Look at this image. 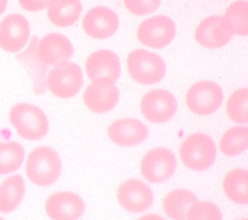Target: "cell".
Returning <instances> with one entry per match:
<instances>
[{"mask_svg":"<svg viewBox=\"0 0 248 220\" xmlns=\"http://www.w3.org/2000/svg\"><path fill=\"white\" fill-rule=\"evenodd\" d=\"M61 173L59 154L49 147H40L31 151L26 163V174L38 186H49Z\"/></svg>","mask_w":248,"mask_h":220,"instance_id":"1","label":"cell"},{"mask_svg":"<svg viewBox=\"0 0 248 220\" xmlns=\"http://www.w3.org/2000/svg\"><path fill=\"white\" fill-rule=\"evenodd\" d=\"M9 119L17 133L23 139L37 141L48 131V120L45 112L31 103H18L9 113Z\"/></svg>","mask_w":248,"mask_h":220,"instance_id":"2","label":"cell"},{"mask_svg":"<svg viewBox=\"0 0 248 220\" xmlns=\"http://www.w3.org/2000/svg\"><path fill=\"white\" fill-rule=\"evenodd\" d=\"M179 155L186 167L194 171H203L215 163L217 147L208 135L194 133L182 142Z\"/></svg>","mask_w":248,"mask_h":220,"instance_id":"3","label":"cell"},{"mask_svg":"<svg viewBox=\"0 0 248 220\" xmlns=\"http://www.w3.org/2000/svg\"><path fill=\"white\" fill-rule=\"evenodd\" d=\"M127 67L131 78L141 85L158 84L166 75L163 58L145 49H136L128 54Z\"/></svg>","mask_w":248,"mask_h":220,"instance_id":"4","label":"cell"},{"mask_svg":"<svg viewBox=\"0 0 248 220\" xmlns=\"http://www.w3.org/2000/svg\"><path fill=\"white\" fill-rule=\"evenodd\" d=\"M83 84L81 68L69 61L55 65L46 78L47 88L59 99H69L76 96Z\"/></svg>","mask_w":248,"mask_h":220,"instance_id":"5","label":"cell"},{"mask_svg":"<svg viewBox=\"0 0 248 220\" xmlns=\"http://www.w3.org/2000/svg\"><path fill=\"white\" fill-rule=\"evenodd\" d=\"M222 88L214 82L201 81L193 84L186 93V104L197 115H209L219 109L223 103Z\"/></svg>","mask_w":248,"mask_h":220,"instance_id":"6","label":"cell"},{"mask_svg":"<svg viewBox=\"0 0 248 220\" xmlns=\"http://www.w3.org/2000/svg\"><path fill=\"white\" fill-rule=\"evenodd\" d=\"M141 173L150 183L160 184L172 177L176 169L174 154L166 147L150 149L143 156L141 161Z\"/></svg>","mask_w":248,"mask_h":220,"instance_id":"7","label":"cell"},{"mask_svg":"<svg viewBox=\"0 0 248 220\" xmlns=\"http://www.w3.org/2000/svg\"><path fill=\"white\" fill-rule=\"evenodd\" d=\"M175 24L168 16L158 15L143 21L138 29L139 42L151 48L160 49L169 45L175 37Z\"/></svg>","mask_w":248,"mask_h":220,"instance_id":"8","label":"cell"},{"mask_svg":"<svg viewBox=\"0 0 248 220\" xmlns=\"http://www.w3.org/2000/svg\"><path fill=\"white\" fill-rule=\"evenodd\" d=\"M140 109L149 122L161 124L174 116L177 110V102L173 94L168 90L153 89L143 97Z\"/></svg>","mask_w":248,"mask_h":220,"instance_id":"9","label":"cell"},{"mask_svg":"<svg viewBox=\"0 0 248 220\" xmlns=\"http://www.w3.org/2000/svg\"><path fill=\"white\" fill-rule=\"evenodd\" d=\"M117 200L124 209L132 213H139L152 206L154 194L152 189L143 181L128 179L118 187Z\"/></svg>","mask_w":248,"mask_h":220,"instance_id":"10","label":"cell"},{"mask_svg":"<svg viewBox=\"0 0 248 220\" xmlns=\"http://www.w3.org/2000/svg\"><path fill=\"white\" fill-rule=\"evenodd\" d=\"M73 54V45L65 36L51 33L40 41L37 49V60L46 67L55 66L67 62Z\"/></svg>","mask_w":248,"mask_h":220,"instance_id":"11","label":"cell"},{"mask_svg":"<svg viewBox=\"0 0 248 220\" xmlns=\"http://www.w3.org/2000/svg\"><path fill=\"white\" fill-rule=\"evenodd\" d=\"M30 38V24L19 14L5 17L0 24V47L15 53L25 47Z\"/></svg>","mask_w":248,"mask_h":220,"instance_id":"12","label":"cell"},{"mask_svg":"<svg viewBox=\"0 0 248 220\" xmlns=\"http://www.w3.org/2000/svg\"><path fill=\"white\" fill-rule=\"evenodd\" d=\"M119 27L116 13L108 7L99 6L91 9L83 19L85 33L95 40H106L114 35Z\"/></svg>","mask_w":248,"mask_h":220,"instance_id":"13","label":"cell"},{"mask_svg":"<svg viewBox=\"0 0 248 220\" xmlns=\"http://www.w3.org/2000/svg\"><path fill=\"white\" fill-rule=\"evenodd\" d=\"M85 67L93 82L108 81L114 84L120 77L119 58L110 50L102 49L93 52L87 58Z\"/></svg>","mask_w":248,"mask_h":220,"instance_id":"14","label":"cell"},{"mask_svg":"<svg viewBox=\"0 0 248 220\" xmlns=\"http://www.w3.org/2000/svg\"><path fill=\"white\" fill-rule=\"evenodd\" d=\"M85 211L83 199L72 192H57L46 202V212L51 220H77Z\"/></svg>","mask_w":248,"mask_h":220,"instance_id":"15","label":"cell"},{"mask_svg":"<svg viewBox=\"0 0 248 220\" xmlns=\"http://www.w3.org/2000/svg\"><path fill=\"white\" fill-rule=\"evenodd\" d=\"M232 38L223 16H211L204 19L196 28L195 39L207 48H220L227 45Z\"/></svg>","mask_w":248,"mask_h":220,"instance_id":"16","label":"cell"},{"mask_svg":"<svg viewBox=\"0 0 248 220\" xmlns=\"http://www.w3.org/2000/svg\"><path fill=\"white\" fill-rule=\"evenodd\" d=\"M119 100L117 87L108 81H94L85 90L84 103L93 112L106 113L112 110Z\"/></svg>","mask_w":248,"mask_h":220,"instance_id":"17","label":"cell"},{"mask_svg":"<svg viewBox=\"0 0 248 220\" xmlns=\"http://www.w3.org/2000/svg\"><path fill=\"white\" fill-rule=\"evenodd\" d=\"M149 130L140 120L122 118L114 121L108 129L109 139L121 147H133L148 138Z\"/></svg>","mask_w":248,"mask_h":220,"instance_id":"18","label":"cell"},{"mask_svg":"<svg viewBox=\"0 0 248 220\" xmlns=\"http://www.w3.org/2000/svg\"><path fill=\"white\" fill-rule=\"evenodd\" d=\"M82 12L80 0H51L47 6L49 21L60 28L75 24Z\"/></svg>","mask_w":248,"mask_h":220,"instance_id":"19","label":"cell"},{"mask_svg":"<svg viewBox=\"0 0 248 220\" xmlns=\"http://www.w3.org/2000/svg\"><path fill=\"white\" fill-rule=\"evenodd\" d=\"M195 202H197V197L191 191L175 189L164 198L163 207L170 219L186 220V212Z\"/></svg>","mask_w":248,"mask_h":220,"instance_id":"20","label":"cell"},{"mask_svg":"<svg viewBox=\"0 0 248 220\" xmlns=\"http://www.w3.org/2000/svg\"><path fill=\"white\" fill-rule=\"evenodd\" d=\"M223 189L228 199L238 205L248 204V172L232 169L224 178Z\"/></svg>","mask_w":248,"mask_h":220,"instance_id":"21","label":"cell"},{"mask_svg":"<svg viewBox=\"0 0 248 220\" xmlns=\"http://www.w3.org/2000/svg\"><path fill=\"white\" fill-rule=\"evenodd\" d=\"M25 195V183L20 175H14L0 184V211L9 213L22 202Z\"/></svg>","mask_w":248,"mask_h":220,"instance_id":"22","label":"cell"},{"mask_svg":"<svg viewBox=\"0 0 248 220\" xmlns=\"http://www.w3.org/2000/svg\"><path fill=\"white\" fill-rule=\"evenodd\" d=\"M223 17L232 36L248 35V3L245 0H238L231 4Z\"/></svg>","mask_w":248,"mask_h":220,"instance_id":"23","label":"cell"},{"mask_svg":"<svg viewBox=\"0 0 248 220\" xmlns=\"http://www.w3.org/2000/svg\"><path fill=\"white\" fill-rule=\"evenodd\" d=\"M248 147V129L235 126L225 132L220 141V149L227 156H235Z\"/></svg>","mask_w":248,"mask_h":220,"instance_id":"24","label":"cell"},{"mask_svg":"<svg viewBox=\"0 0 248 220\" xmlns=\"http://www.w3.org/2000/svg\"><path fill=\"white\" fill-rule=\"evenodd\" d=\"M25 159L24 147L16 142H0V175L18 170Z\"/></svg>","mask_w":248,"mask_h":220,"instance_id":"25","label":"cell"},{"mask_svg":"<svg viewBox=\"0 0 248 220\" xmlns=\"http://www.w3.org/2000/svg\"><path fill=\"white\" fill-rule=\"evenodd\" d=\"M227 112L230 119L235 123L248 122V89L238 88L233 91L227 103Z\"/></svg>","mask_w":248,"mask_h":220,"instance_id":"26","label":"cell"},{"mask_svg":"<svg viewBox=\"0 0 248 220\" xmlns=\"http://www.w3.org/2000/svg\"><path fill=\"white\" fill-rule=\"evenodd\" d=\"M186 220H223L219 206L212 202H195L186 212Z\"/></svg>","mask_w":248,"mask_h":220,"instance_id":"27","label":"cell"},{"mask_svg":"<svg viewBox=\"0 0 248 220\" xmlns=\"http://www.w3.org/2000/svg\"><path fill=\"white\" fill-rule=\"evenodd\" d=\"M123 2L127 10L136 16L151 14L161 5V0H123Z\"/></svg>","mask_w":248,"mask_h":220,"instance_id":"28","label":"cell"},{"mask_svg":"<svg viewBox=\"0 0 248 220\" xmlns=\"http://www.w3.org/2000/svg\"><path fill=\"white\" fill-rule=\"evenodd\" d=\"M50 1L51 0H19L22 8L30 12H37L47 8Z\"/></svg>","mask_w":248,"mask_h":220,"instance_id":"29","label":"cell"},{"mask_svg":"<svg viewBox=\"0 0 248 220\" xmlns=\"http://www.w3.org/2000/svg\"><path fill=\"white\" fill-rule=\"evenodd\" d=\"M137 220H165L163 217L159 216V215H156V214H152V213H149V214H146V215H143L141 216L139 219Z\"/></svg>","mask_w":248,"mask_h":220,"instance_id":"30","label":"cell"},{"mask_svg":"<svg viewBox=\"0 0 248 220\" xmlns=\"http://www.w3.org/2000/svg\"><path fill=\"white\" fill-rule=\"evenodd\" d=\"M7 3H8V0H0V15L5 11L7 7Z\"/></svg>","mask_w":248,"mask_h":220,"instance_id":"31","label":"cell"},{"mask_svg":"<svg viewBox=\"0 0 248 220\" xmlns=\"http://www.w3.org/2000/svg\"><path fill=\"white\" fill-rule=\"evenodd\" d=\"M238 220H248L247 218H241V219H238Z\"/></svg>","mask_w":248,"mask_h":220,"instance_id":"32","label":"cell"},{"mask_svg":"<svg viewBox=\"0 0 248 220\" xmlns=\"http://www.w3.org/2000/svg\"><path fill=\"white\" fill-rule=\"evenodd\" d=\"M0 220H4V219H3V218H1V217H0Z\"/></svg>","mask_w":248,"mask_h":220,"instance_id":"33","label":"cell"}]
</instances>
